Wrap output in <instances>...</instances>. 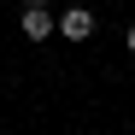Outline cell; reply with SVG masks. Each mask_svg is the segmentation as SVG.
<instances>
[{
    "label": "cell",
    "mask_w": 135,
    "mask_h": 135,
    "mask_svg": "<svg viewBox=\"0 0 135 135\" xmlns=\"http://www.w3.org/2000/svg\"><path fill=\"white\" fill-rule=\"evenodd\" d=\"M59 35L65 41H88V35H94V12H88V6H65L59 12Z\"/></svg>",
    "instance_id": "cell-1"
},
{
    "label": "cell",
    "mask_w": 135,
    "mask_h": 135,
    "mask_svg": "<svg viewBox=\"0 0 135 135\" xmlns=\"http://www.w3.org/2000/svg\"><path fill=\"white\" fill-rule=\"evenodd\" d=\"M18 30H24V41H47V35H59V18L53 12H24Z\"/></svg>",
    "instance_id": "cell-2"
},
{
    "label": "cell",
    "mask_w": 135,
    "mask_h": 135,
    "mask_svg": "<svg viewBox=\"0 0 135 135\" xmlns=\"http://www.w3.org/2000/svg\"><path fill=\"white\" fill-rule=\"evenodd\" d=\"M53 6V0H24V12H47Z\"/></svg>",
    "instance_id": "cell-3"
},
{
    "label": "cell",
    "mask_w": 135,
    "mask_h": 135,
    "mask_svg": "<svg viewBox=\"0 0 135 135\" xmlns=\"http://www.w3.org/2000/svg\"><path fill=\"white\" fill-rule=\"evenodd\" d=\"M123 47H129V53H135V24H129V35H123Z\"/></svg>",
    "instance_id": "cell-4"
}]
</instances>
